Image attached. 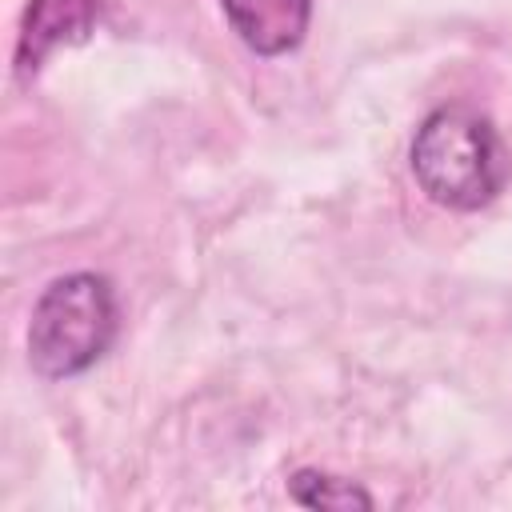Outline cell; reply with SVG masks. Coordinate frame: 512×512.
<instances>
[{
	"label": "cell",
	"instance_id": "4",
	"mask_svg": "<svg viewBox=\"0 0 512 512\" xmlns=\"http://www.w3.org/2000/svg\"><path fill=\"white\" fill-rule=\"evenodd\" d=\"M220 8L256 56H284L300 48L312 20V0H220Z\"/></svg>",
	"mask_w": 512,
	"mask_h": 512
},
{
	"label": "cell",
	"instance_id": "5",
	"mask_svg": "<svg viewBox=\"0 0 512 512\" xmlns=\"http://www.w3.org/2000/svg\"><path fill=\"white\" fill-rule=\"evenodd\" d=\"M288 496L300 508H324V512H352V508H372V496L344 476L320 472V468H300L288 480Z\"/></svg>",
	"mask_w": 512,
	"mask_h": 512
},
{
	"label": "cell",
	"instance_id": "3",
	"mask_svg": "<svg viewBox=\"0 0 512 512\" xmlns=\"http://www.w3.org/2000/svg\"><path fill=\"white\" fill-rule=\"evenodd\" d=\"M100 20V0H32L16 36V72L36 76L48 52L60 44H80Z\"/></svg>",
	"mask_w": 512,
	"mask_h": 512
},
{
	"label": "cell",
	"instance_id": "1",
	"mask_svg": "<svg viewBox=\"0 0 512 512\" xmlns=\"http://www.w3.org/2000/svg\"><path fill=\"white\" fill-rule=\"evenodd\" d=\"M412 176L432 204L476 212L504 192L512 160L484 112L444 104L412 136Z\"/></svg>",
	"mask_w": 512,
	"mask_h": 512
},
{
	"label": "cell",
	"instance_id": "2",
	"mask_svg": "<svg viewBox=\"0 0 512 512\" xmlns=\"http://www.w3.org/2000/svg\"><path fill=\"white\" fill-rule=\"evenodd\" d=\"M116 292L96 272H68L52 280L28 324V360L40 376L64 380L92 368L116 340Z\"/></svg>",
	"mask_w": 512,
	"mask_h": 512
}]
</instances>
